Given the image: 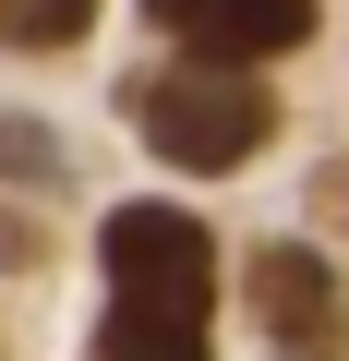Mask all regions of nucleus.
Wrapping results in <instances>:
<instances>
[{
    "instance_id": "7ed1b4c3",
    "label": "nucleus",
    "mask_w": 349,
    "mask_h": 361,
    "mask_svg": "<svg viewBox=\"0 0 349 361\" xmlns=\"http://www.w3.org/2000/svg\"><path fill=\"white\" fill-rule=\"evenodd\" d=\"M193 61H277L313 37V0H145Z\"/></svg>"
},
{
    "instance_id": "39448f33",
    "label": "nucleus",
    "mask_w": 349,
    "mask_h": 361,
    "mask_svg": "<svg viewBox=\"0 0 349 361\" xmlns=\"http://www.w3.org/2000/svg\"><path fill=\"white\" fill-rule=\"evenodd\" d=\"M97 361H205V313H133V301H109Z\"/></svg>"
},
{
    "instance_id": "0eeeda50",
    "label": "nucleus",
    "mask_w": 349,
    "mask_h": 361,
    "mask_svg": "<svg viewBox=\"0 0 349 361\" xmlns=\"http://www.w3.org/2000/svg\"><path fill=\"white\" fill-rule=\"evenodd\" d=\"M49 157H61V145H49L37 121H0V169H25V180H49Z\"/></svg>"
},
{
    "instance_id": "20e7f679",
    "label": "nucleus",
    "mask_w": 349,
    "mask_h": 361,
    "mask_svg": "<svg viewBox=\"0 0 349 361\" xmlns=\"http://www.w3.org/2000/svg\"><path fill=\"white\" fill-rule=\"evenodd\" d=\"M253 313H265V337L289 361H337V277H325V253H301V241L253 253Z\"/></svg>"
},
{
    "instance_id": "f257e3e1",
    "label": "nucleus",
    "mask_w": 349,
    "mask_h": 361,
    "mask_svg": "<svg viewBox=\"0 0 349 361\" xmlns=\"http://www.w3.org/2000/svg\"><path fill=\"white\" fill-rule=\"evenodd\" d=\"M133 121H145V145H157L169 169H241V157H265L277 97H265L241 61H181V73H157V85L133 97Z\"/></svg>"
},
{
    "instance_id": "423d86ee",
    "label": "nucleus",
    "mask_w": 349,
    "mask_h": 361,
    "mask_svg": "<svg viewBox=\"0 0 349 361\" xmlns=\"http://www.w3.org/2000/svg\"><path fill=\"white\" fill-rule=\"evenodd\" d=\"M97 25V0H0V49H73Z\"/></svg>"
},
{
    "instance_id": "f03ea898",
    "label": "nucleus",
    "mask_w": 349,
    "mask_h": 361,
    "mask_svg": "<svg viewBox=\"0 0 349 361\" xmlns=\"http://www.w3.org/2000/svg\"><path fill=\"white\" fill-rule=\"evenodd\" d=\"M97 265H109V301H133V313H205L217 301V241L181 205H121Z\"/></svg>"
}]
</instances>
